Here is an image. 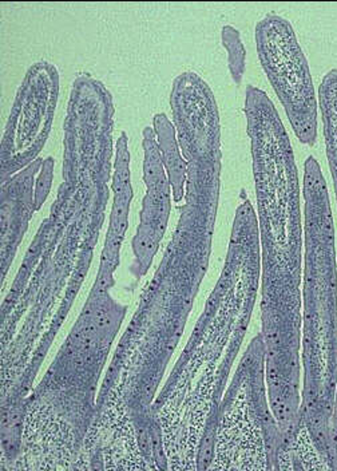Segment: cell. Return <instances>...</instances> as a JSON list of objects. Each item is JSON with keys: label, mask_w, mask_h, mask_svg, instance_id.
Wrapping results in <instances>:
<instances>
[{"label": "cell", "mask_w": 337, "mask_h": 471, "mask_svg": "<svg viewBox=\"0 0 337 471\" xmlns=\"http://www.w3.org/2000/svg\"><path fill=\"white\" fill-rule=\"evenodd\" d=\"M54 168H55V158L49 156L43 158V163L40 172L37 174L35 181V211H39L50 196L52 181H54Z\"/></svg>", "instance_id": "obj_17"}, {"label": "cell", "mask_w": 337, "mask_h": 471, "mask_svg": "<svg viewBox=\"0 0 337 471\" xmlns=\"http://www.w3.org/2000/svg\"><path fill=\"white\" fill-rule=\"evenodd\" d=\"M221 43L227 54V69L230 76L240 86L247 71V49L241 33L233 25H224L221 30Z\"/></svg>", "instance_id": "obj_14"}, {"label": "cell", "mask_w": 337, "mask_h": 471, "mask_svg": "<svg viewBox=\"0 0 337 471\" xmlns=\"http://www.w3.org/2000/svg\"><path fill=\"white\" fill-rule=\"evenodd\" d=\"M302 197V421L314 414L329 421L337 388V260L331 197L321 165L304 162Z\"/></svg>", "instance_id": "obj_4"}, {"label": "cell", "mask_w": 337, "mask_h": 471, "mask_svg": "<svg viewBox=\"0 0 337 471\" xmlns=\"http://www.w3.org/2000/svg\"><path fill=\"white\" fill-rule=\"evenodd\" d=\"M127 310L129 306L117 301L110 292L90 289L70 334L28 397V406L47 403L74 426L78 434H85L100 414L102 372Z\"/></svg>", "instance_id": "obj_5"}, {"label": "cell", "mask_w": 337, "mask_h": 471, "mask_svg": "<svg viewBox=\"0 0 337 471\" xmlns=\"http://www.w3.org/2000/svg\"><path fill=\"white\" fill-rule=\"evenodd\" d=\"M244 112L250 139L261 247V320L265 359L300 363L304 225L295 151L275 103L247 86Z\"/></svg>", "instance_id": "obj_2"}, {"label": "cell", "mask_w": 337, "mask_h": 471, "mask_svg": "<svg viewBox=\"0 0 337 471\" xmlns=\"http://www.w3.org/2000/svg\"><path fill=\"white\" fill-rule=\"evenodd\" d=\"M273 471H281L280 470V463H278V465H276L275 470Z\"/></svg>", "instance_id": "obj_22"}, {"label": "cell", "mask_w": 337, "mask_h": 471, "mask_svg": "<svg viewBox=\"0 0 337 471\" xmlns=\"http://www.w3.org/2000/svg\"><path fill=\"white\" fill-rule=\"evenodd\" d=\"M223 417H224V414L220 409V405L212 403L208 418L205 421L203 431L201 435L199 450H197V459H196V470L197 471L211 470L213 459L215 455L217 435H218Z\"/></svg>", "instance_id": "obj_15"}, {"label": "cell", "mask_w": 337, "mask_h": 471, "mask_svg": "<svg viewBox=\"0 0 337 471\" xmlns=\"http://www.w3.org/2000/svg\"><path fill=\"white\" fill-rule=\"evenodd\" d=\"M25 414V407L1 412V450L8 460L16 458L20 453Z\"/></svg>", "instance_id": "obj_16"}, {"label": "cell", "mask_w": 337, "mask_h": 471, "mask_svg": "<svg viewBox=\"0 0 337 471\" xmlns=\"http://www.w3.org/2000/svg\"><path fill=\"white\" fill-rule=\"evenodd\" d=\"M256 47L262 70L281 102L295 136L307 146L317 142L319 97L308 59L290 22L266 13L256 25Z\"/></svg>", "instance_id": "obj_6"}, {"label": "cell", "mask_w": 337, "mask_h": 471, "mask_svg": "<svg viewBox=\"0 0 337 471\" xmlns=\"http://www.w3.org/2000/svg\"><path fill=\"white\" fill-rule=\"evenodd\" d=\"M43 158L28 165L13 175L0 190V280L4 286L6 276L13 265L30 221L35 213V175L40 172Z\"/></svg>", "instance_id": "obj_11"}, {"label": "cell", "mask_w": 337, "mask_h": 471, "mask_svg": "<svg viewBox=\"0 0 337 471\" xmlns=\"http://www.w3.org/2000/svg\"><path fill=\"white\" fill-rule=\"evenodd\" d=\"M114 151V172L110 185L112 193V211L103 249L100 253L98 272L91 286L93 291L98 292H110V289L115 286L114 274L121 264V249L129 229L130 205L134 199L130 173L129 136L126 132H121L117 138Z\"/></svg>", "instance_id": "obj_10"}, {"label": "cell", "mask_w": 337, "mask_h": 471, "mask_svg": "<svg viewBox=\"0 0 337 471\" xmlns=\"http://www.w3.org/2000/svg\"><path fill=\"white\" fill-rule=\"evenodd\" d=\"M292 466H293V471H305L301 459L296 454L292 455Z\"/></svg>", "instance_id": "obj_20"}, {"label": "cell", "mask_w": 337, "mask_h": 471, "mask_svg": "<svg viewBox=\"0 0 337 471\" xmlns=\"http://www.w3.org/2000/svg\"><path fill=\"white\" fill-rule=\"evenodd\" d=\"M157 136V144L161 151L163 166L172 185L175 204H181L185 199L187 180V160L182 156L177 136L175 124L165 112H158L153 117V126Z\"/></svg>", "instance_id": "obj_12"}, {"label": "cell", "mask_w": 337, "mask_h": 471, "mask_svg": "<svg viewBox=\"0 0 337 471\" xmlns=\"http://www.w3.org/2000/svg\"><path fill=\"white\" fill-rule=\"evenodd\" d=\"M142 180L146 185V194L142 199L137 232L131 240L134 261L129 268L137 283L148 274L161 247L172 211L173 194L157 144L155 132L150 126L142 130Z\"/></svg>", "instance_id": "obj_8"}, {"label": "cell", "mask_w": 337, "mask_h": 471, "mask_svg": "<svg viewBox=\"0 0 337 471\" xmlns=\"http://www.w3.org/2000/svg\"><path fill=\"white\" fill-rule=\"evenodd\" d=\"M187 163L185 204L137 310L127 335L150 348H177L208 272L221 194L223 138L218 126L189 122L178 129Z\"/></svg>", "instance_id": "obj_3"}, {"label": "cell", "mask_w": 337, "mask_h": 471, "mask_svg": "<svg viewBox=\"0 0 337 471\" xmlns=\"http://www.w3.org/2000/svg\"><path fill=\"white\" fill-rule=\"evenodd\" d=\"M117 471H126V470L125 467H122V466H118V467H117Z\"/></svg>", "instance_id": "obj_21"}, {"label": "cell", "mask_w": 337, "mask_h": 471, "mask_svg": "<svg viewBox=\"0 0 337 471\" xmlns=\"http://www.w3.org/2000/svg\"><path fill=\"white\" fill-rule=\"evenodd\" d=\"M229 471H237V470H236V469H230V470Z\"/></svg>", "instance_id": "obj_23"}, {"label": "cell", "mask_w": 337, "mask_h": 471, "mask_svg": "<svg viewBox=\"0 0 337 471\" xmlns=\"http://www.w3.org/2000/svg\"><path fill=\"white\" fill-rule=\"evenodd\" d=\"M112 91L75 76L63 121L62 182L0 308L1 388L34 391L37 371L88 277L112 194Z\"/></svg>", "instance_id": "obj_1"}, {"label": "cell", "mask_w": 337, "mask_h": 471, "mask_svg": "<svg viewBox=\"0 0 337 471\" xmlns=\"http://www.w3.org/2000/svg\"><path fill=\"white\" fill-rule=\"evenodd\" d=\"M319 109L323 121L325 154L337 204V69L329 70L319 86Z\"/></svg>", "instance_id": "obj_13"}, {"label": "cell", "mask_w": 337, "mask_h": 471, "mask_svg": "<svg viewBox=\"0 0 337 471\" xmlns=\"http://www.w3.org/2000/svg\"><path fill=\"white\" fill-rule=\"evenodd\" d=\"M90 467H91V471H105V460H103V454H102L100 448H97L94 451V454L91 455Z\"/></svg>", "instance_id": "obj_19"}, {"label": "cell", "mask_w": 337, "mask_h": 471, "mask_svg": "<svg viewBox=\"0 0 337 471\" xmlns=\"http://www.w3.org/2000/svg\"><path fill=\"white\" fill-rule=\"evenodd\" d=\"M242 385H245L252 414L261 429L266 454V471H273L276 465H278L280 451H283V434L269 407L268 390L265 385V344L261 334L252 339L242 355L237 371L235 372L221 400L220 409L223 414L232 406Z\"/></svg>", "instance_id": "obj_9"}, {"label": "cell", "mask_w": 337, "mask_h": 471, "mask_svg": "<svg viewBox=\"0 0 337 471\" xmlns=\"http://www.w3.org/2000/svg\"><path fill=\"white\" fill-rule=\"evenodd\" d=\"M59 86V71L51 62L37 61L25 71L0 141L1 185L39 158L50 136Z\"/></svg>", "instance_id": "obj_7"}, {"label": "cell", "mask_w": 337, "mask_h": 471, "mask_svg": "<svg viewBox=\"0 0 337 471\" xmlns=\"http://www.w3.org/2000/svg\"><path fill=\"white\" fill-rule=\"evenodd\" d=\"M150 442H151V458L158 471H167V457L163 447L162 429L157 421V417L150 421Z\"/></svg>", "instance_id": "obj_18"}]
</instances>
